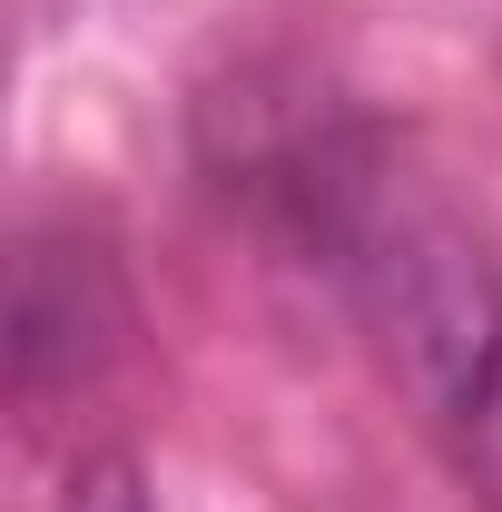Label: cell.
<instances>
[{
	"label": "cell",
	"instance_id": "1",
	"mask_svg": "<svg viewBox=\"0 0 502 512\" xmlns=\"http://www.w3.org/2000/svg\"><path fill=\"white\" fill-rule=\"evenodd\" d=\"M325 266L345 276L394 394L443 434L473 404V384L502 365V276L483 256V237L434 188L394 178V158H375V178H365Z\"/></svg>",
	"mask_w": 502,
	"mask_h": 512
},
{
	"label": "cell",
	"instance_id": "2",
	"mask_svg": "<svg viewBox=\"0 0 502 512\" xmlns=\"http://www.w3.org/2000/svg\"><path fill=\"white\" fill-rule=\"evenodd\" d=\"M128 345V276L99 227H30L20 256H10V306H0V365H10V394L20 404H50V394H79L119 365Z\"/></svg>",
	"mask_w": 502,
	"mask_h": 512
},
{
	"label": "cell",
	"instance_id": "3",
	"mask_svg": "<svg viewBox=\"0 0 502 512\" xmlns=\"http://www.w3.org/2000/svg\"><path fill=\"white\" fill-rule=\"evenodd\" d=\"M443 444H453V463H463L473 503H483V512H502V365L473 384V404L443 424Z\"/></svg>",
	"mask_w": 502,
	"mask_h": 512
},
{
	"label": "cell",
	"instance_id": "4",
	"mask_svg": "<svg viewBox=\"0 0 502 512\" xmlns=\"http://www.w3.org/2000/svg\"><path fill=\"white\" fill-rule=\"evenodd\" d=\"M69 512H158V503H148V473L128 453H99L69 473Z\"/></svg>",
	"mask_w": 502,
	"mask_h": 512
}]
</instances>
